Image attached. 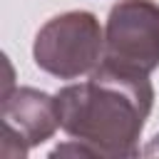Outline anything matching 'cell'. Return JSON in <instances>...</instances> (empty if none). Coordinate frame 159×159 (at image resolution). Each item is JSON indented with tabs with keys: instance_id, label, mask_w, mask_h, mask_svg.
I'll return each instance as SVG.
<instances>
[{
	"instance_id": "obj_2",
	"label": "cell",
	"mask_w": 159,
	"mask_h": 159,
	"mask_svg": "<svg viewBox=\"0 0 159 159\" xmlns=\"http://www.w3.org/2000/svg\"><path fill=\"white\" fill-rule=\"evenodd\" d=\"M102 57L104 30L89 10H67L50 17L32 42L35 65L57 80L92 75L102 65Z\"/></svg>"
},
{
	"instance_id": "obj_5",
	"label": "cell",
	"mask_w": 159,
	"mask_h": 159,
	"mask_svg": "<svg viewBox=\"0 0 159 159\" xmlns=\"http://www.w3.org/2000/svg\"><path fill=\"white\" fill-rule=\"evenodd\" d=\"M50 157H52V159H55V157H94V152H92L87 144H82L80 139H72V137H70V142L57 144V147L50 152Z\"/></svg>"
},
{
	"instance_id": "obj_1",
	"label": "cell",
	"mask_w": 159,
	"mask_h": 159,
	"mask_svg": "<svg viewBox=\"0 0 159 159\" xmlns=\"http://www.w3.org/2000/svg\"><path fill=\"white\" fill-rule=\"evenodd\" d=\"M60 129L87 144L94 157H139V139L154 107L149 77L97 67L89 80L65 84L57 94Z\"/></svg>"
},
{
	"instance_id": "obj_3",
	"label": "cell",
	"mask_w": 159,
	"mask_h": 159,
	"mask_svg": "<svg viewBox=\"0 0 159 159\" xmlns=\"http://www.w3.org/2000/svg\"><path fill=\"white\" fill-rule=\"evenodd\" d=\"M102 67L149 77L159 67V5L154 0H119L104 25Z\"/></svg>"
},
{
	"instance_id": "obj_4",
	"label": "cell",
	"mask_w": 159,
	"mask_h": 159,
	"mask_svg": "<svg viewBox=\"0 0 159 159\" xmlns=\"http://www.w3.org/2000/svg\"><path fill=\"white\" fill-rule=\"evenodd\" d=\"M60 129L57 102L35 87H12L2 92V147L7 159H25L30 149L45 144Z\"/></svg>"
},
{
	"instance_id": "obj_6",
	"label": "cell",
	"mask_w": 159,
	"mask_h": 159,
	"mask_svg": "<svg viewBox=\"0 0 159 159\" xmlns=\"http://www.w3.org/2000/svg\"><path fill=\"white\" fill-rule=\"evenodd\" d=\"M142 154H144V157H159V134H154V137L147 142V147L142 149Z\"/></svg>"
}]
</instances>
